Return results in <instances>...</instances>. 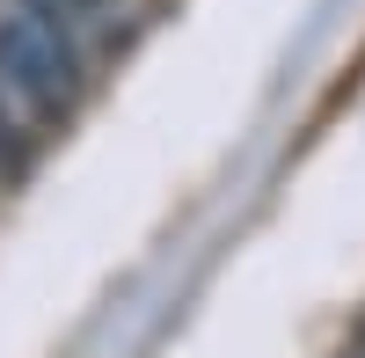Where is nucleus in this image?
Here are the masks:
<instances>
[{
    "label": "nucleus",
    "mask_w": 365,
    "mask_h": 358,
    "mask_svg": "<svg viewBox=\"0 0 365 358\" xmlns=\"http://www.w3.org/2000/svg\"><path fill=\"white\" fill-rule=\"evenodd\" d=\"M51 8H58V15H73V22H96L110 0H51Z\"/></svg>",
    "instance_id": "nucleus-2"
},
{
    "label": "nucleus",
    "mask_w": 365,
    "mask_h": 358,
    "mask_svg": "<svg viewBox=\"0 0 365 358\" xmlns=\"http://www.w3.org/2000/svg\"><path fill=\"white\" fill-rule=\"evenodd\" d=\"M358 344H365V329H358Z\"/></svg>",
    "instance_id": "nucleus-3"
},
{
    "label": "nucleus",
    "mask_w": 365,
    "mask_h": 358,
    "mask_svg": "<svg viewBox=\"0 0 365 358\" xmlns=\"http://www.w3.org/2000/svg\"><path fill=\"white\" fill-rule=\"evenodd\" d=\"M0 81L22 88L37 110H66L81 96V37L73 15L51 0H0Z\"/></svg>",
    "instance_id": "nucleus-1"
}]
</instances>
